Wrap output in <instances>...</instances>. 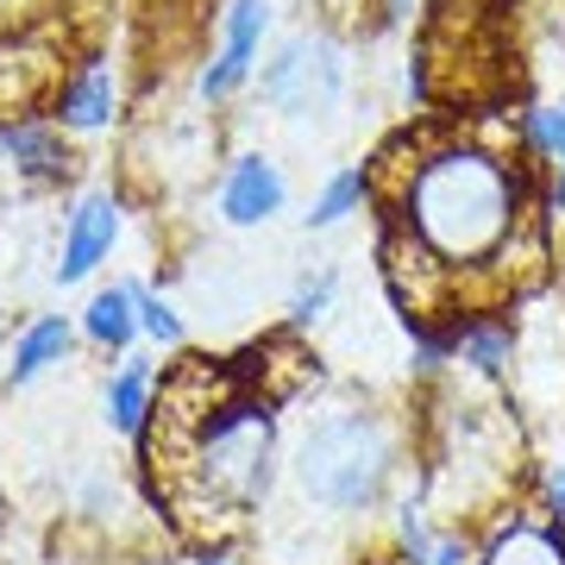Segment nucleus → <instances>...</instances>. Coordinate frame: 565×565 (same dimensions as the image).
I'll return each mask as SVG.
<instances>
[{
	"label": "nucleus",
	"mask_w": 565,
	"mask_h": 565,
	"mask_svg": "<svg viewBox=\"0 0 565 565\" xmlns=\"http://www.w3.org/2000/svg\"><path fill=\"white\" fill-rule=\"evenodd\" d=\"M151 415L158 422L139 434L145 459L189 534H221L264 503L277 415L264 396H252L245 371L214 359L177 364V377L151 396Z\"/></svg>",
	"instance_id": "1"
},
{
	"label": "nucleus",
	"mask_w": 565,
	"mask_h": 565,
	"mask_svg": "<svg viewBox=\"0 0 565 565\" xmlns=\"http://www.w3.org/2000/svg\"><path fill=\"white\" fill-rule=\"evenodd\" d=\"M415 252L434 264H484L515 239L522 221V177L478 145H440L427 151L403 182L396 207Z\"/></svg>",
	"instance_id": "2"
},
{
	"label": "nucleus",
	"mask_w": 565,
	"mask_h": 565,
	"mask_svg": "<svg viewBox=\"0 0 565 565\" xmlns=\"http://www.w3.org/2000/svg\"><path fill=\"white\" fill-rule=\"evenodd\" d=\"M390 471H396V434L364 408H345L333 422L308 427L302 446H296V484L327 515L377 509L390 490Z\"/></svg>",
	"instance_id": "3"
},
{
	"label": "nucleus",
	"mask_w": 565,
	"mask_h": 565,
	"mask_svg": "<svg viewBox=\"0 0 565 565\" xmlns=\"http://www.w3.org/2000/svg\"><path fill=\"white\" fill-rule=\"evenodd\" d=\"M264 107H277L289 120H327L345 102V57L327 32H296L270 51V63L258 70Z\"/></svg>",
	"instance_id": "4"
},
{
	"label": "nucleus",
	"mask_w": 565,
	"mask_h": 565,
	"mask_svg": "<svg viewBox=\"0 0 565 565\" xmlns=\"http://www.w3.org/2000/svg\"><path fill=\"white\" fill-rule=\"evenodd\" d=\"M264 25H270V0H233L221 20V51L214 63L202 70V95L207 102H226L245 76H252V63L264 51Z\"/></svg>",
	"instance_id": "5"
},
{
	"label": "nucleus",
	"mask_w": 565,
	"mask_h": 565,
	"mask_svg": "<svg viewBox=\"0 0 565 565\" xmlns=\"http://www.w3.org/2000/svg\"><path fill=\"white\" fill-rule=\"evenodd\" d=\"M282 202H289V182H282V170L264 158V151H239V158L226 163V177H221V214L233 226L270 221Z\"/></svg>",
	"instance_id": "6"
},
{
	"label": "nucleus",
	"mask_w": 565,
	"mask_h": 565,
	"mask_svg": "<svg viewBox=\"0 0 565 565\" xmlns=\"http://www.w3.org/2000/svg\"><path fill=\"white\" fill-rule=\"evenodd\" d=\"M114 239H120V202H114L107 189L82 195L76 214H70V233H63V252H57V282L88 277V270L114 252Z\"/></svg>",
	"instance_id": "7"
},
{
	"label": "nucleus",
	"mask_w": 565,
	"mask_h": 565,
	"mask_svg": "<svg viewBox=\"0 0 565 565\" xmlns=\"http://www.w3.org/2000/svg\"><path fill=\"white\" fill-rule=\"evenodd\" d=\"M57 120H63V132H102V126L114 120V70H107L102 57H88L76 76L63 82Z\"/></svg>",
	"instance_id": "8"
},
{
	"label": "nucleus",
	"mask_w": 565,
	"mask_h": 565,
	"mask_svg": "<svg viewBox=\"0 0 565 565\" xmlns=\"http://www.w3.org/2000/svg\"><path fill=\"white\" fill-rule=\"evenodd\" d=\"M44 82H51V44H0V107H32Z\"/></svg>",
	"instance_id": "9"
},
{
	"label": "nucleus",
	"mask_w": 565,
	"mask_h": 565,
	"mask_svg": "<svg viewBox=\"0 0 565 565\" xmlns=\"http://www.w3.org/2000/svg\"><path fill=\"white\" fill-rule=\"evenodd\" d=\"M478 565H565V541H559V527H546V522H509L484 546Z\"/></svg>",
	"instance_id": "10"
},
{
	"label": "nucleus",
	"mask_w": 565,
	"mask_h": 565,
	"mask_svg": "<svg viewBox=\"0 0 565 565\" xmlns=\"http://www.w3.org/2000/svg\"><path fill=\"white\" fill-rule=\"evenodd\" d=\"M0 151L20 163L25 177H63V139H57V126H44V120H13V126H0Z\"/></svg>",
	"instance_id": "11"
},
{
	"label": "nucleus",
	"mask_w": 565,
	"mask_h": 565,
	"mask_svg": "<svg viewBox=\"0 0 565 565\" xmlns=\"http://www.w3.org/2000/svg\"><path fill=\"white\" fill-rule=\"evenodd\" d=\"M151 390H158V377H151V359H120L114 384H107V422L139 440V434H145V415H151Z\"/></svg>",
	"instance_id": "12"
},
{
	"label": "nucleus",
	"mask_w": 565,
	"mask_h": 565,
	"mask_svg": "<svg viewBox=\"0 0 565 565\" xmlns=\"http://www.w3.org/2000/svg\"><path fill=\"white\" fill-rule=\"evenodd\" d=\"M70 340H76V333H70V321H63V315H44V321H32V327L20 333V340H13V364H7V384H32L44 364H63Z\"/></svg>",
	"instance_id": "13"
},
{
	"label": "nucleus",
	"mask_w": 565,
	"mask_h": 565,
	"mask_svg": "<svg viewBox=\"0 0 565 565\" xmlns=\"http://www.w3.org/2000/svg\"><path fill=\"white\" fill-rule=\"evenodd\" d=\"M82 333L95 345H132V333H139V308H132V289L126 282H114V289H102L95 302L82 308Z\"/></svg>",
	"instance_id": "14"
},
{
	"label": "nucleus",
	"mask_w": 565,
	"mask_h": 565,
	"mask_svg": "<svg viewBox=\"0 0 565 565\" xmlns=\"http://www.w3.org/2000/svg\"><path fill=\"white\" fill-rule=\"evenodd\" d=\"M364 195H371V177H364V170H333V177L321 182L315 207H308V226H340Z\"/></svg>",
	"instance_id": "15"
},
{
	"label": "nucleus",
	"mask_w": 565,
	"mask_h": 565,
	"mask_svg": "<svg viewBox=\"0 0 565 565\" xmlns=\"http://www.w3.org/2000/svg\"><path fill=\"white\" fill-rule=\"evenodd\" d=\"M509 345H515V333H509L503 321H459V352H465V364H478V371H503Z\"/></svg>",
	"instance_id": "16"
},
{
	"label": "nucleus",
	"mask_w": 565,
	"mask_h": 565,
	"mask_svg": "<svg viewBox=\"0 0 565 565\" xmlns=\"http://www.w3.org/2000/svg\"><path fill=\"white\" fill-rule=\"evenodd\" d=\"M132 289V308H139V327L151 333L158 345H177L182 340V321H177V308L163 302V296H151V289H139V282H126Z\"/></svg>",
	"instance_id": "17"
},
{
	"label": "nucleus",
	"mask_w": 565,
	"mask_h": 565,
	"mask_svg": "<svg viewBox=\"0 0 565 565\" xmlns=\"http://www.w3.org/2000/svg\"><path fill=\"white\" fill-rule=\"evenodd\" d=\"M333 289H340V277H333V270H321V277H302V282H296V296H289V321H296V327L321 321L327 302H333Z\"/></svg>",
	"instance_id": "18"
},
{
	"label": "nucleus",
	"mask_w": 565,
	"mask_h": 565,
	"mask_svg": "<svg viewBox=\"0 0 565 565\" xmlns=\"http://www.w3.org/2000/svg\"><path fill=\"white\" fill-rule=\"evenodd\" d=\"M541 515H546V522H559V527H565V465L553 471V478H546V484H541Z\"/></svg>",
	"instance_id": "19"
},
{
	"label": "nucleus",
	"mask_w": 565,
	"mask_h": 565,
	"mask_svg": "<svg viewBox=\"0 0 565 565\" xmlns=\"http://www.w3.org/2000/svg\"><path fill=\"white\" fill-rule=\"evenodd\" d=\"M427 565H465V534H446V541H434Z\"/></svg>",
	"instance_id": "20"
},
{
	"label": "nucleus",
	"mask_w": 565,
	"mask_h": 565,
	"mask_svg": "<svg viewBox=\"0 0 565 565\" xmlns=\"http://www.w3.org/2000/svg\"><path fill=\"white\" fill-rule=\"evenodd\" d=\"M25 7L32 0H0V20H25Z\"/></svg>",
	"instance_id": "21"
},
{
	"label": "nucleus",
	"mask_w": 565,
	"mask_h": 565,
	"mask_svg": "<svg viewBox=\"0 0 565 565\" xmlns=\"http://www.w3.org/2000/svg\"><path fill=\"white\" fill-rule=\"evenodd\" d=\"M384 7H390V20H403L408 13V0H384Z\"/></svg>",
	"instance_id": "22"
},
{
	"label": "nucleus",
	"mask_w": 565,
	"mask_h": 565,
	"mask_svg": "<svg viewBox=\"0 0 565 565\" xmlns=\"http://www.w3.org/2000/svg\"><path fill=\"white\" fill-rule=\"evenodd\" d=\"M202 565H226V559H202Z\"/></svg>",
	"instance_id": "23"
}]
</instances>
